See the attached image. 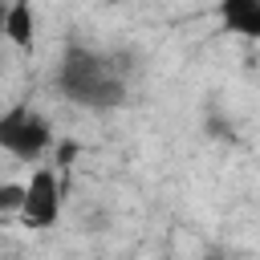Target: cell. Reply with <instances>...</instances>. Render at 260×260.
<instances>
[{"label":"cell","mask_w":260,"mask_h":260,"mask_svg":"<svg viewBox=\"0 0 260 260\" xmlns=\"http://www.w3.org/2000/svg\"><path fill=\"white\" fill-rule=\"evenodd\" d=\"M219 20L228 32L260 41V0H219Z\"/></svg>","instance_id":"277c9868"},{"label":"cell","mask_w":260,"mask_h":260,"mask_svg":"<svg viewBox=\"0 0 260 260\" xmlns=\"http://www.w3.org/2000/svg\"><path fill=\"white\" fill-rule=\"evenodd\" d=\"M24 195H28V187H20V183H4L0 187V211H24Z\"/></svg>","instance_id":"8992f818"},{"label":"cell","mask_w":260,"mask_h":260,"mask_svg":"<svg viewBox=\"0 0 260 260\" xmlns=\"http://www.w3.org/2000/svg\"><path fill=\"white\" fill-rule=\"evenodd\" d=\"M4 32L16 49H32V4L28 0H12L4 12Z\"/></svg>","instance_id":"5b68a950"},{"label":"cell","mask_w":260,"mask_h":260,"mask_svg":"<svg viewBox=\"0 0 260 260\" xmlns=\"http://www.w3.org/2000/svg\"><path fill=\"white\" fill-rule=\"evenodd\" d=\"M207 260H223V252H207Z\"/></svg>","instance_id":"52a82bcc"},{"label":"cell","mask_w":260,"mask_h":260,"mask_svg":"<svg viewBox=\"0 0 260 260\" xmlns=\"http://www.w3.org/2000/svg\"><path fill=\"white\" fill-rule=\"evenodd\" d=\"M53 142V126L45 114H37L32 106H12L4 118H0V146L24 162L41 158Z\"/></svg>","instance_id":"7a4b0ae2"},{"label":"cell","mask_w":260,"mask_h":260,"mask_svg":"<svg viewBox=\"0 0 260 260\" xmlns=\"http://www.w3.org/2000/svg\"><path fill=\"white\" fill-rule=\"evenodd\" d=\"M53 85L85 110H118L130 102V65H122L118 53H102L89 45H69L57 61Z\"/></svg>","instance_id":"6da1fadb"},{"label":"cell","mask_w":260,"mask_h":260,"mask_svg":"<svg viewBox=\"0 0 260 260\" xmlns=\"http://www.w3.org/2000/svg\"><path fill=\"white\" fill-rule=\"evenodd\" d=\"M24 187H28V195H24V211H20V219H24L28 228H53L57 215H61V199H65L57 171L41 167V171H32V179H28Z\"/></svg>","instance_id":"3957f363"}]
</instances>
